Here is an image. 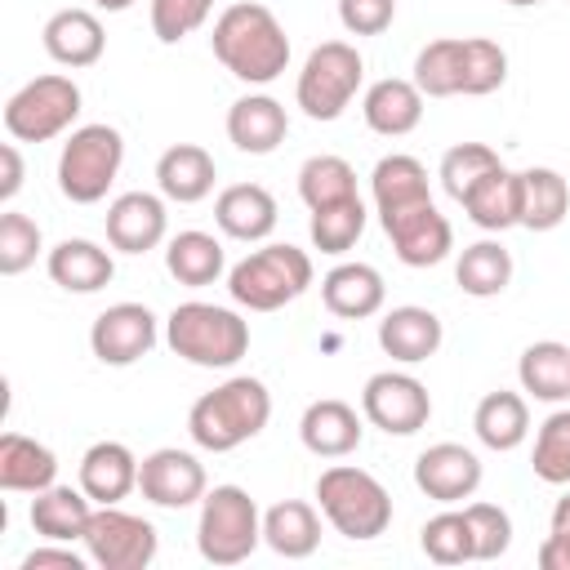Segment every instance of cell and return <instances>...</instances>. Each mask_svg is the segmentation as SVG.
Segmentation results:
<instances>
[{"instance_id":"6da1fadb","label":"cell","mask_w":570,"mask_h":570,"mask_svg":"<svg viewBox=\"0 0 570 570\" xmlns=\"http://www.w3.org/2000/svg\"><path fill=\"white\" fill-rule=\"evenodd\" d=\"M214 58L245 85H272L289 67V36L267 4H227L214 22Z\"/></svg>"},{"instance_id":"7a4b0ae2","label":"cell","mask_w":570,"mask_h":570,"mask_svg":"<svg viewBox=\"0 0 570 570\" xmlns=\"http://www.w3.org/2000/svg\"><path fill=\"white\" fill-rule=\"evenodd\" d=\"M267 419H272V392H267L258 379L240 374V379L218 383L214 392H205V396L191 405L187 432H191V441H196L200 450L227 454V450L245 445L249 436H258V432L267 428Z\"/></svg>"},{"instance_id":"3957f363","label":"cell","mask_w":570,"mask_h":570,"mask_svg":"<svg viewBox=\"0 0 570 570\" xmlns=\"http://www.w3.org/2000/svg\"><path fill=\"white\" fill-rule=\"evenodd\" d=\"M165 343L174 356L205 365V370H227L249 352V325L232 307L214 303H178L165 321Z\"/></svg>"},{"instance_id":"277c9868","label":"cell","mask_w":570,"mask_h":570,"mask_svg":"<svg viewBox=\"0 0 570 570\" xmlns=\"http://www.w3.org/2000/svg\"><path fill=\"white\" fill-rule=\"evenodd\" d=\"M307 285H312V258L298 245H263L227 272L232 303L249 312H276L294 303Z\"/></svg>"},{"instance_id":"5b68a950","label":"cell","mask_w":570,"mask_h":570,"mask_svg":"<svg viewBox=\"0 0 570 570\" xmlns=\"http://www.w3.org/2000/svg\"><path fill=\"white\" fill-rule=\"evenodd\" d=\"M316 499L330 525L347 539H379L392 525V494L365 468L334 463L316 476Z\"/></svg>"},{"instance_id":"8992f818","label":"cell","mask_w":570,"mask_h":570,"mask_svg":"<svg viewBox=\"0 0 570 570\" xmlns=\"http://www.w3.org/2000/svg\"><path fill=\"white\" fill-rule=\"evenodd\" d=\"M263 543V517L258 503L240 485H214L200 499L196 521V548L209 566H236Z\"/></svg>"},{"instance_id":"52a82bcc","label":"cell","mask_w":570,"mask_h":570,"mask_svg":"<svg viewBox=\"0 0 570 570\" xmlns=\"http://www.w3.org/2000/svg\"><path fill=\"white\" fill-rule=\"evenodd\" d=\"M125 160V138L111 125H80L58 156V187L76 205H94L107 196Z\"/></svg>"},{"instance_id":"ba28073f","label":"cell","mask_w":570,"mask_h":570,"mask_svg":"<svg viewBox=\"0 0 570 570\" xmlns=\"http://www.w3.org/2000/svg\"><path fill=\"white\" fill-rule=\"evenodd\" d=\"M361 76H365V62H361L356 45L325 40L307 53V62L298 71V85H294V98L312 120H338L347 111V102L356 98Z\"/></svg>"},{"instance_id":"9c48e42d","label":"cell","mask_w":570,"mask_h":570,"mask_svg":"<svg viewBox=\"0 0 570 570\" xmlns=\"http://www.w3.org/2000/svg\"><path fill=\"white\" fill-rule=\"evenodd\" d=\"M80 116V85L71 76H36L4 102V129L18 142H49Z\"/></svg>"},{"instance_id":"30bf717a","label":"cell","mask_w":570,"mask_h":570,"mask_svg":"<svg viewBox=\"0 0 570 570\" xmlns=\"http://www.w3.org/2000/svg\"><path fill=\"white\" fill-rule=\"evenodd\" d=\"M379 223H383V232H387V240H392V249L405 267H436L454 245V232H450L445 214L432 205V191L383 205Z\"/></svg>"},{"instance_id":"8fae6325","label":"cell","mask_w":570,"mask_h":570,"mask_svg":"<svg viewBox=\"0 0 570 570\" xmlns=\"http://www.w3.org/2000/svg\"><path fill=\"white\" fill-rule=\"evenodd\" d=\"M80 543H85L89 561L102 566V570H142V566H151L160 539H156L151 521H142L134 512H120L116 503H98Z\"/></svg>"},{"instance_id":"7c38bea8","label":"cell","mask_w":570,"mask_h":570,"mask_svg":"<svg viewBox=\"0 0 570 570\" xmlns=\"http://www.w3.org/2000/svg\"><path fill=\"white\" fill-rule=\"evenodd\" d=\"M361 410L374 428H383L387 436H414L428 419H432V396L414 374H370L365 392H361Z\"/></svg>"},{"instance_id":"4fadbf2b","label":"cell","mask_w":570,"mask_h":570,"mask_svg":"<svg viewBox=\"0 0 570 570\" xmlns=\"http://www.w3.org/2000/svg\"><path fill=\"white\" fill-rule=\"evenodd\" d=\"M89 347L102 365H134L156 347V316L142 303H111L89 325Z\"/></svg>"},{"instance_id":"5bb4252c","label":"cell","mask_w":570,"mask_h":570,"mask_svg":"<svg viewBox=\"0 0 570 570\" xmlns=\"http://www.w3.org/2000/svg\"><path fill=\"white\" fill-rule=\"evenodd\" d=\"M138 490L156 508H191L196 499H205V463L174 445L151 450L138 463Z\"/></svg>"},{"instance_id":"9a60e30c","label":"cell","mask_w":570,"mask_h":570,"mask_svg":"<svg viewBox=\"0 0 570 570\" xmlns=\"http://www.w3.org/2000/svg\"><path fill=\"white\" fill-rule=\"evenodd\" d=\"M414 485H419L428 499H436V503L472 499L476 485H481V459H476L468 445H454V441L428 445V450L414 459Z\"/></svg>"},{"instance_id":"2e32d148","label":"cell","mask_w":570,"mask_h":570,"mask_svg":"<svg viewBox=\"0 0 570 570\" xmlns=\"http://www.w3.org/2000/svg\"><path fill=\"white\" fill-rule=\"evenodd\" d=\"M165 227H169V214H165V200L151 196V191H125L107 205V240L120 249V254H147L165 240Z\"/></svg>"},{"instance_id":"e0dca14e","label":"cell","mask_w":570,"mask_h":570,"mask_svg":"<svg viewBox=\"0 0 570 570\" xmlns=\"http://www.w3.org/2000/svg\"><path fill=\"white\" fill-rule=\"evenodd\" d=\"M285 134H289V116L272 94H245L227 107V138L249 156L276 151Z\"/></svg>"},{"instance_id":"ac0fdd59","label":"cell","mask_w":570,"mask_h":570,"mask_svg":"<svg viewBox=\"0 0 570 570\" xmlns=\"http://www.w3.org/2000/svg\"><path fill=\"white\" fill-rule=\"evenodd\" d=\"M445 330H441V316L428 312V307H392L383 321H379V347L392 356V361H405V365H419L428 356H436Z\"/></svg>"},{"instance_id":"d6986e66","label":"cell","mask_w":570,"mask_h":570,"mask_svg":"<svg viewBox=\"0 0 570 570\" xmlns=\"http://www.w3.org/2000/svg\"><path fill=\"white\" fill-rule=\"evenodd\" d=\"M214 156L196 142H174L169 151H160L156 160V187L165 200H178V205H196L214 191Z\"/></svg>"},{"instance_id":"ffe728a7","label":"cell","mask_w":570,"mask_h":570,"mask_svg":"<svg viewBox=\"0 0 570 570\" xmlns=\"http://www.w3.org/2000/svg\"><path fill=\"white\" fill-rule=\"evenodd\" d=\"M214 218L232 240H267L276 227V200L258 183H232L218 191Z\"/></svg>"},{"instance_id":"44dd1931","label":"cell","mask_w":570,"mask_h":570,"mask_svg":"<svg viewBox=\"0 0 570 570\" xmlns=\"http://www.w3.org/2000/svg\"><path fill=\"white\" fill-rule=\"evenodd\" d=\"M321 298L334 316L343 321H361V316H374L387 298V285L379 276V267L370 263H338L334 272H325L321 281Z\"/></svg>"},{"instance_id":"7402d4cb","label":"cell","mask_w":570,"mask_h":570,"mask_svg":"<svg viewBox=\"0 0 570 570\" xmlns=\"http://www.w3.org/2000/svg\"><path fill=\"white\" fill-rule=\"evenodd\" d=\"M298 436H303V445H307L312 454H321V459H343V454H352V450L361 445V419H356V410H352L347 401L325 396V401H312V405L303 410Z\"/></svg>"},{"instance_id":"603a6c76","label":"cell","mask_w":570,"mask_h":570,"mask_svg":"<svg viewBox=\"0 0 570 570\" xmlns=\"http://www.w3.org/2000/svg\"><path fill=\"white\" fill-rule=\"evenodd\" d=\"M80 490L94 503H120L129 490H138V459L120 441H98L80 459Z\"/></svg>"},{"instance_id":"cb8c5ba5","label":"cell","mask_w":570,"mask_h":570,"mask_svg":"<svg viewBox=\"0 0 570 570\" xmlns=\"http://www.w3.org/2000/svg\"><path fill=\"white\" fill-rule=\"evenodd\" d=\"M40 36H45V53L62 67H94L107 45L102 22L89 9H58Z\"/></svg>"},{"instance_id":"d4e9b609","label":"cell","mask_w":570,"mask_h":570,"mask_svg":"<svg viewBox=\"0 0 570 570\" xmlns=\"http://www.w3.org/2000/svg\"><path fill=\"white\" fill-rule=\"evenodd\" d=\"M468 209V218L481 232H508L521 227V174H512L508 165L490 169L485 178L472 183V191L459 200Z\"/></svg>"},{"instance_id":"484cf974","label":"cell","mask_w":570,"mask_h":570,"mask_svg":"<svg viewBox=\"0 0 570 570\" xmlns=\"http://www.w3.org/2000/svg\"><path fill=\"white\" fill-rule=\"evenodd\" d=\"M361 111H365V125H370L374 134L401 138V134H410V129L423 120V89H419L414 80H396V76L374 80V85L365 89Z\"/></svg>"},{"instance_id":"4316f807","label":"cell","mask_w":570,"mask_h":570,"mask_svg":"<svg viewBox=\"0 0 570 570\" xmlns=\"http://www.w3.org/2000/svg\"><path fill=\"white\" fill-rule=\"evenodd\" d=\"M49 276H53V285H62L71 294H94L116 276V263L102 245H94L85 236H67L49 249Z\"/></svg>"},{"instance_id":"83f0119b","label":"cell","mask_w":570,"mask_h":570,"mask_svg":"<svg viewBox=\"0 0 570 570\" xmlns=\"http://www.w3.org/2000/svg\"><path fill=\"white\" fill-rule=\"evenodd\" d=\"M89 517H94V499H89L85 490L58 485V481L31 499V530H36V534H45L49 543L85 539Z\"/></svg>"},{"instance_id":"f1b7e54d","label":"cell","mask_w":570,"mask_h":570,"mask_svg":"<svg viewBox=\"0 0 570 570\" xmlns=\"http://www.w3.org/2000/svg\"><path fill=\"white\" fill-rule=\"evenodd\" d=\"M263 543L285 557V561H303L316 552L321 543V517L312 503L303 499H285V503H272L263 512Z\"/></svg>"},{"instance_id":"f546056e","label":"cell","mask_w":570,"mask_h":570,"mask_svg":"<svg viewBox=\"0 0 570 570\" xmlns=\"http://www.w3.org/2000/svg\"><path fill=\"white\" fill-rule=\"evenodd\" d=\"M58 476V459L49 445L22 436V432H4L0 436V490H27L40 494L49 490Z\"/></svg>"},{"instance_id":"4dcf8cb0","label":"cell","mask_w":570,"mask_h":570,"mask_svg":"<svg viewBox=\"0 0 570 570\" xmlns=\"http://www.w3.org/2000/svg\"><path fill=\"white\" fill-rule=\"evenodd\" d=\"M566 214H570V183L548 165L521 169V227L552 232L566 223Z\"/></svg>"},{"instance_id":"1f68e13d","label":"cell","mask_w":570,"mask_h":570,"mask_svg":"<svg viewBox=\"0 0 570 570\" xmlns=\"http://www.w3.org/2000/svg\"><path fill=\"white\" fill-rule=\"evenodd\" d=\"M472 428H476V441L485 445V450H517L521 441H525V432H530V410H525V396H517V392H490V396H481V405H476V414H472Z\"/></svg>"},{"instance_id":"d6a6232c","label":"cell","mask_w":570,"mask_h":570,"mask_svg":"<svg viewBox=\"0 0 570 570\" xmlns=\"http://www.w3.org/2000/svg\"><path fill=\"white\" fill-rule=\"evenodd\" d=\"M517 379L534 401H566L570 396V347L557 338H539L521 352Z\"/></svg>"},{"instance_id":"836d02e7","label":"cell","mask_w":570,"mask_h":570,"mask_svg":"<svg viewBox=\"0 0 570 570\" xmlns=\"http://www.w3.org/2000/svg\"><path fill=\"white\" fill-rule=\"evenodd\" d=\"M165 267L178 285L200 289V285H214L223 276L227 258H223V245L209 232H178L165 249Z\"/></svg>"},{"instance_id":"e575fe53","label":"cell","mask_w":570,"mask_h":570,"mask_svg":"<svg viewBox=\"0 0 570 570\" xmlns=\"http://www.w3.org/2000/svg\"><path fill=\"white\" fill-rule=\"evenodd\" d=\"M454 281H459V289L472 294V298H494V294H503L508 281H512V254H508L499 240H476V245H468V249L459 254Z\"/></svg>"},{"instance_id":"d590c367","label":"cell","mask_w":570,"mask_h":570,"mask_svg":"<svg viewBox=\"0 0 570 570\" xmlns=\"http://www.w3.org/2000/svg\"><path fill=\"white\" fill-rule=\"evenodd\" d=\"M414 85L423 89V98H454L463 94V40L459 36H441L428 40L414 58Z\"/></svg>"},{"instance_id":"8d00e7d4","label":"cell","mask_w":570,"mask_h":570,"mask_svg":"<svg viewBox=\"0 0 570 570\" xmlns=\"http://www.w3.org/2000/svg\"><path fill=\"white\" fill-rule=\"evenodd\" d=\"M307 232H312V245L321 254H347L361 240V232H365V205H361V196H347V200H334V205L312 209Z\"/></svg>"},{"instance_id":"74e56055","label":"cell","mask_w":570,"mask_h":570,"mask_svg":"<svg viewBox=\"0 0 570 570\" xmlns=\"http://www.w3.org/2000/svg\"><path fill=\"white\" fill-rule=\"evenodd\" d=\"M298 196L307 209L347 200V196H356V169L343 156H312L298 169Z\"/></svg>"},{"instance_id":"f35d334b","label":"cell","mask_w":570,"mask_h":570,"mask_svg":"<svg viewBox=\"0 0 570 570\" xmlns=\"http://www.w3.org/2000/svg\"><path fill=\"white\" fill-rule=\"evenodd\" d=\"M530 468H534V476L548 481V485H570V410H552V414L539 423Z\"/></svg>"},{"instance_id":"ab89813d","label":"cell","mask_w":570,"mask_h":570,"mask_svg":"<svg viewBox=\"0 0 570 570\" xmlns=\"http://www.w3.org/2000/svg\"><path fill=\"white\" fill-rule=\"evenodd\" d=\"M419 543L423 552L436 561V566H459V561H476V548H472V525L463 512H436L423 530H419Z\"/></svg>"},{"instance_id":"60d3db41","label":"cell","mask_w":570,"mask_h":570,"mask_svg":"<svg viewBox=\"0 0 570 570\" xmlns=\"http://www.w3.org/2000/svg\"><path fill=\"white\" fill-rule=\"evenodd\" d=\"M499 165H503V160H499L494 147H485V142H459V147H450V151L441 156V187H445L450 200H463V196L472 191V183L485 178V174L499 169Z\"/></svg>"},{"instance_id":"b9f144b4","label":"cell","mask_w":570,"mask_h":570,"mask_svg":"<svg viewBox=\"0 0 570 570\" xmlns=\"http://www.w3.org/2000/svg\"><path fill=\"white\" fill-rule=\"evenodd\" d=\"M370 191H374V209L410 200V196H423L428 191V169L414 156H383L374 165V174H370Z\"/></svg>"},{"instance_id":"7bdbcfd3","label":"cell","mask_w":570,"mask_h":570,"mask_svg":"<svg viewBox=\"0 0 570 570\" xmlns=\"http://www.w3.org/2000/svg\"><path fill=\"white\" fill-rule=\"evenodd\" d=\"M503 80H508V53L485 36H468L463 40V94L481 98V94H494Z\"/></svg>"},{"instance_id":"ee69618b","label":"cell","mask_w":570,"mask_h":570,"mask_svg":"<svg viewBox=\"0 0 570 570\" xmlns=\"http://www.w3.org/2000/svg\"><path fill=\"white\" fill-rule=\"evenodd\" d=\"M40 254V227L27 218V214H0V272L4 276H18L36 263Z\"/></svg>"},{"instance_id":"f6af8a7d","label":"cell","mask_w":570,"mask_h":570,"mask_svg":"<svg viewBox=\"0 0 570 570\" xmlns=\"http://www.w3.org/2000/svg\"><path fill=\"white\" fill-rule=\"evenodd\" d=\"M463 517H468V525H472L476 561H494V557L508 552V543H512V521H508L503 508H494V503H468Z\"/></svg>"},{"instance_id":"bcb514c9","label":"cell","mask_w":570,"mask_h":570,"mask_svg":"<svg viewBox=\"0 0 570 570\" xmlns=\"http://www.w3.org/2000/svg\"><path fill=\"white\" fill-rule=\"evenodd\" d=\"M214 0H151V31L160 45H178L209 18Z\"/></svg>"},{"instance_id":"7dc6e473","label":"cell","mask_w":570,"mask_h":570,"mask_svg":"<svg viewBox=\"0 0 570 570\" xmlns=\"http://www.w3.org/2000/svg\"><path fill=\"white\" fill-rule=\"evenodd\" d=\"M396 18V0H338V22L352 36H379Z\"/></svg>"},{"instance_id":"c3c4849f","label":"cell","mask_w":570,"mask_h":570,"mask_svg":"<svg viewBox=\"0 0 570 570\" xmlns=\"http://www.w3.org/2000/svg\"><path fill=\"white\" fill-rule=\"evenodd\" d=\"M539 566L570 570V494L557 499V508H552V534L539 543Z\"/></svg>"},{"instance_id":"681fc988","label":"cell","mask_w":570,"mask_h":570,"mask_svg":"<svg viewBox=\"0 0 570 570\" xmlns=\"http://www.w3.org/2000/svg\"><path fill=\"white\" fill-rule=\"evenodd\" d=\"M89 557V552H85ZM85 557L80 552H71V548H36V552H27L22 557V570H85Z\"/></svg>"},{"instance_id":"f907efd6","label":"cell","mask_w":570,"mask_h":570,"mask_svg":"<svg viewBox=\"0 0 570 570\" xmlns=\"http://www.w3.org/2000/svg\"><path fill=\"white\" fill-rule=\"evenodd\" d=\"M0 165H4V174H0V200L9 205V200L18 196V187H22V156H18L13 142L0 147Z\"/></svg>"},{"instance_id":"816d5d0a","label":"cell","mask_w":570,"mask_h":570,"mask_svg":"<svg viewBox=\"0 0 570 570\" xmlns=\"http://www.w3.org/2000/svg\"><path fill=\"white\" fill-rule=\"evenodd\" d=\"M94 4H98V9H107V13H120V9H129L134 0H94Z\"/></svg>"},{"instance_id":"f5cc1de1","label":"cell","mask_w":570,"mask_h":570,"mask_svg":"<svg viewBox=\"0 0 570 570\" xmlns=\"http://www.w3.org/2000/svg\"><path fill=\"white\" fill-rule=\"evenodd\" d=\"M508 4H517V9H525V4H539V0H508Z\"/></svg>"}]
</instances>
